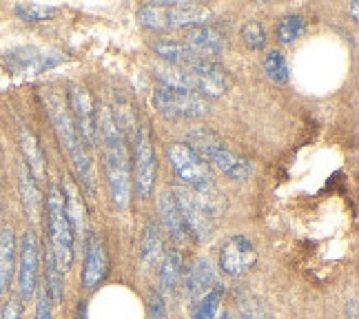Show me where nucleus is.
<instances>
[{"instance_id": "6ab92c4d", "label": "nucleus", "mask_w": 359, "mask_h": 319, "mask_svg": "<svg viewBox=\"0 0 359 319\" xmlns=\"http://www.w3.org/2000/svg\"><path fill=\"white\" fill-rule=\"evenodd\" d=\"M62 196H65V209H67L69 224H72V231H74V240L82 242V238H85V231H87V209H85V202H82L78 189L72 182H65Z\"/></svg>"}, {"instance_id": "0eeeda50", "label": "nucleus", "mask_w": 359, "mask_h": 319, "mask_svg": "<svg viewBox=\"0 0 359 319\" xmlns=\"http://www.w3.org/2000/svg\"><path fill=\"white\" fill-rule=\"evenodd\" d=\"M154 104L158 114L167 120H198L211 111V104L198 93L158 87L154 91Z\"/></svg>"}, {"instance_id": "cd10ccee", "label": "nucleus", "mask_w": 359, "mask_h": 319, "mask_svg": "<svg viewBox=\"0 0 359 319\" xmlns=\"http://www.w3.org/2000/svg\"><path fill=\"white\" fill-rule=\"evenodd\" d=\"M60 9L58 7H51V5H38V3H20L13 7V13L25 20V22H43L56 16Z\"/></svg>"}, {"instance_id": "b1692460", "label": "nucleus", "mask_w": 359, "mask_h": 319, "mask_svg": "<svg viewBox=\"0 0 359 319\" xmlns=\"http://www.w3.org/2000/svg\"><path fill=\"white\" fill-rule=\"evenodd\" d=\"M20 149H22V154H25V164H27V169L32 171V175L36 179L45 177V173H47L45 156H43V151H40V144L36 140V135L27 127H20Z\"/></svg>"}, {"instance_id": "dca6fc26", "label": "nucleus", "mask_w": 359, "mask_h": 319, "mask_svg": "<svg viewBox=\"0 0 359 319\" xmlns=\"http://www.w3.org/2000/svg\"><path fill=\"white\" fill-rule=\"evenodd\" d=\"M182 284L187 290V297L198 301L200 297L209 293V290L219 286V280H217V275H215L209 259H196L191 264V269H184Z\"/></svg>"}, {"instance_id": "423d86ee", "label": "nucleus", "mask_w": 359, "mask_h": 319, "mask_svg": "<svg viewBox=\"0 0 359 319\" xmlns=\"http://www.w3.org/2000/svg\"><path fill=\"white\" fill-rule=\"evenodd\" d=\"M167 158L175 173V177L182 182L187 189L196 193H213V175L209 164H206L196 151H191L184 142H173L167 147Z\"/></svg>"}, {"instance_id": "f8f14e48", "label": "nucleus", "mask_w": 359, "mask_h": 319, "mask_svg": "<svg viewBox=\"0 0 359 319\" xmlns=\"http://www.w3.org/2000/svg\"><path fill=\"white\" fill-rule=\"evenodd\" d=\"M45 102H47V111H49L53 129H56V133H58V140L69 151V156L74 158L76 154H80V151L85 149V144H82L80 137H78L76 124H74V118H72V111H69L65 100L60 98V95H56V93H47Z\"/></svg>"}, {"instance_id": "9b49d317", "label": "nucleus", "mask_w": 359, "mask_h": 319, "mask_svg": "<svg viewBox=\"0 0 359 319\" xmlns=\"http://www.w3.org/2000/svg\"><path fill=\"white\" fill-rule=\"evenodd\" d=\"M69 107H72V118L80 142L89 151L95 144V140H98V135H95V109L89 91L78 85L72 87V91H69Z\"/></svg>"}, {"instance_id": "412c9836", "label": "nucleus", "mask_w": 359, "mask_h": 319, "mask_svg": "<svg viewBox=\"0 0 359 319\" xmlns=\"http://www.w3.org/2000/svg\"><path fill=\"white\" fill-rule=\"evenodd\" d=\"M16 233L13 229H3L0 231V295L11 284L13 271H16Z\"/></svg>"}, {"instance_id": "72a5a7b5", "label": "nucleus", "mask_w": 359, "mask_h": 319, "mask_svg": "<svg viewBox=\"0 0 359 319\" xmlns=\"http://www.w3.org/2000/svg\"><path fill=\"white\" fill-rule=\"evenodd\" d=\"M36 319H53V304L47 295V290L43 288L38 293V301H36Z\"/></svg>"}, {"instance_id": "473e14b6", "label": "nucleus", "mask_w": 359, "mask_h": 319, "mask_svg": "<svg viewBox=\"0 0 359 319\" xmlns=\"http://www.w3.org/2000/svg\"><path fill=\"white\" fill-rule=\"evenodd\" d=\"M242 319H273V317L257 299H246L242 304Z\"/></svg>"}, {"instance_id": "9d476101", "label": "nucleus", "mask_w": 359, "mask_h": 319, "mask_svg": "<svg viewBox=\"0 0 359 319\" xmlns=\"http://www.w3.org/2000/svg\"><path fill=\"white\" fill-rule=\"evenodd\" d=\"M257 262V251L253 242L246 235H233L222 246L219 253V269L229 277H240L246 271H251Z\"/></svg>"}, {"instance_id": "f704fd0d", "label": "nucleus", "mask_w": 359, "mask_h": 319, "mask_svg": "<svg viewBox=\"0 0 359 319\" xmlns=\"http://www.w3.org/2000/svg\"><path fill=\"white\" fill-rule=\"evenodd\" d=\"M0 319H22V304H20V297H11L3 313H0Z\"/></svg>"}, {"instance_id": "2eb2a0df", "label": "nucleus", "mask_w": 359, "mask_h": 319, "mask_svg": "<svg viewBox=\"0 0 359 319\" xmlns=\"http://www.w3.org/2000/svg\"><path fill=\"white\" fill-rule=\"evenodd\" d=\"M184 43L200 53L202 58H217L226 51V36L217 29L213 25H200V27H191L187 29V38Z\"/></svg>"}, {"instance_id": "ddd939ff", "label": "nucleus", "mask_w": 359, "mask_h": 319, "mask_svg": "<svg viewBox=\"0 0 359 319\" xmlns=\"http://www.w3.org/2000/svg\"><path fill=\"white\" fill-rule=\"evenodd\" d=\"M109 273V253L100 233H89L85 240V266H82V286L93 290Z\"/></svg>"}, {"instance_id": "1a4fd4ad", "label": "nucleus", "mask_w": 359, "mask_h": 319, "mask_svg": "<svg viewBox=\"0 0 359 319\" xmlns=\"http://www.w3.org/2000/svg\"><path fill=\"white\" fill-rule=\"evenodd\" d=\"M135 191L142 200H149L156 186V151H154V140L147 127L137 131L135 137Z\"/></svg>"}, {"instance_id": "f3484780", "label": "nucleus", "mask_w": 359, "mask_h": 319, "mask_svg": "<svg viewBox=\"0 0 359 319\" xmlns=\"http://www.w3.org/2000/svg\"><path fill=\"white\" fill-rule=\"evenodd\" d=\"M154 53L160 60L167 62V67H191L193 62H198L202 55L193 51L184 40H175V38H160L154 45Z\"/></svg>"}, {"instance_id": "aec40b11", "label": "nucleus", "mask_w": 359, "mask_h": 319, "mask_svg": "<svg viewBox=\"0 0 359 319\" xmlns=\"http://www.w3.org/2000/svg\"><path fill=\"white\" fill-rule=\"evenodd\" d=\"M18 189H20V202H22V209H25L27 217L32 222H38L40 211H43V198H40L36 177L32 175L29 169H27V164H22L18 171Z\"/></svg>"}, {"instance_id": "a878e982", "label": "nucleus", "mask_w": 359, "mask_h": 319, "mask_svg": "<svg viewBox=\"0 0 359 319\" xmlns=\"http://www.w3.org/2000/svg\"><path fill=\"white\" fill-rule=\"evenodd\" d=\"M45 290L51 299L53 306H58L65 295V273L60 271L56 257H53L51 248L47 246L45 251Z\"/></svg>"}, {"instance_id": "7ed1b4c3", "label": "nucleus", "mask_w": 359, "mask_h": 319, "mask_svg": "<svg viewBox=\"0 0 359 319\" xmlns=\"http://www.w3.org/2000/svg\"><path fill=\"white\" fill-rule=\"evenodd\" d=\"M137 20L154 32L191 29V27L211 25V9L200 3H187V0H156V3L140 7Z\"/></svg>"}, {"instance_id": "393cba45", "label": "nucleus", "mask_w": 359, "mask_h": 319, "mask_svg": "<svg viewBox=\"0 0 359 319\" xmlns=\"http://www.w3.org/2000/svg\"><path fill=\"white\" fill-rule=\"evenodd\" d=\"M164 246H162V235H160V226L156 222H149L142 233V242H140V255L147 269H156L160 266V262L164 257Z\"/></svg>"}, {"instance_id": "58836bf2", "label": "nucleus", "mask_w": 359, "mask_h": 319, "mask_svg": "<svg viewBox=\"0 0 359 319\" xmlns=\"http://www.w3.org/2000/svg\"><path fill=\"white\" fill-rule=\"evenodd\" d=\"M215 319H238V317L233 315V313H222V315H217Z\"/></svg>"}, {"instance_id": "bb28decb", "label": "nucleus", "mask_w": 359, "mask_h": 319, "mask_svg": "<svg viewBox=\"0 0 359 319\" xmlns=\"http://www.w3.org/2000/svg\"><path fill=\"white\" fill-rule=\"evenodd\" d=\"M224 297V286H215L193 306V319H215L219 315V304Z\"/></svg>"}, {"instance_id": "6e6552de", "label": "nucleus", "mask_w": 359, "mask_h": 319, "mask_svg": "<svg viewBox=\"0 0 359 319\" xmlns=\"http://www.w3.org/2000/svg\"><path fill=\"white\" fill-rule=\"evenodd\" d=\"M0 60H3V67L13 76H36V74H43L47 69L65 62V55L47 53L38 47L22 45V47L7 49L3 55H0Z\"/></svg>"}, {"instance_id": "4be33fe9", "label": "nucleus", "mask_w": 359, "mask_h": 319, "mask_svg": "<svg viewBox=\"0 0 359 319\" xmlns=\"http://www.w3.org/2000/svg\"><path fill=\"white\" fill-rule=\"evenodd\" d=\"M211 164H215L219 171H222L226 177L236 179V182H242V179H248V175H251V162L240 158L238 154H233V151L229 147L219 149L217 154L209 160Z\"/></svg>"}, {"instance_id": "f257e3e1", "label": "nucleus", "mask_w": 359, "mask_h": 319, "mask_svg": "<svg viewBox=\"0 0 359 319\" xmlns=\"http://www.w3.org/2000/svg\"><path fill=\"white\" fill-rule=\"evenodd\" d=\"M95 135H100L102 151H104V169L109 177V191H111L114 204L124 209L131 200V166L127 142L118 129L114 114L109 107H100L95 111Z\"/></svg>"}, {"instance_id": "c9c22d12", "label": "nucleus", "mask_w": 359, "mask_h": 319, "mask_svg": "<svg viewBox=\"0 0 359 319\" xmlns=\"http://www.w3.org/2000/svg\"><path fill=\"white\" fill-rule=\"evenodd\" d=\"M87 315H89L87 301H80V304H78V308H76V317H74V319H87Z\"/></svg>"}, {"instance_id": "5701e85b", "label": "nucleus", "mask_w": 359, "mask_h": 319, "mask_svg": "<svg viewBox=\"0 0 359 319\" xmlns=\"http://www.w3.org/2000/svg\"><path fill=\"white\" fill-rule=\"evenodd\" d=\"M182 275H184V262L180 251H169L164 253L160 262V290L164 295H171L173 290L182 284Z\"/></svg>"}, {"instance_id": "c85d7f7f", "label": "nucleus", "mask_w": 359, "mask_h": 319, "mask_svg": "<svg viewBox=\"0 0 359 319\" xmlns=\"http://www.w3.org/2000/svg\"><path fill=\"white\" fill-rule=\"evenodd\" d=\"M264 72L275 82V85H286V82H288V62H286L282 51L273 49V51L266 53V58H264Z\"/></svg>"}, {"instance_id": "7c9ffc66", "label": "nucleus", "mask_w": 359, "mask_h": 319, "mask_svg": "<svg viewBox=\"0 0 359 319\" xmlns=\"http://www.w3.org/2000/svg\"><path fill=\"white\" fill-rule=\"evenodd\" d=\"M242 40L251 51H259L266 45V29L259 20H248L242 27Z\"/></svg>"}, {"instance_id": "39448f33", "label": "nucleus", "mask_w": 359, "mask_h": 319, "mask_svg": "<svg viewBox=\"0 0 359 319\" xmlns=\"http://www.w3.org/2000/svg\"><path fill=\"white\" fill-rule=\"evenodd\" d=\"M47 213H49V248L56 257L62 273H67L74 264V231L69 224L65 196L60 186H51L47 198Z\"/></svg>"}, {"instance_id": "4468645a", "label": "nucleus", "mask_w": 359, "mask_h": 319, "mask_svg": "<svg viewBox=\"0 0 359 319\" xmlns=\"http://www.w3.org/2000/svg\"><path fill=\"white\" fill-rule=\"evenodd\" d=\"M38 238L34 231H27L20 242V262H18V290L20 299H29L38 288Z\"/></svg>"}, {"instance_id": "4c0bfd02", "label": "nucleus", "mask_w": 359, "mask_h": 319, "mask_svg": "<svg viewBox=\"0 0 359 319\" xmlns=\"http://www.w3.org/2000/svg\"><path fill=\"white\" fill-rule=\"evenodd\" d=\"M357 9H359V5L357 3H351V16H353L355 22H357Z\"/></svg>"}, {"instance_id": "a211bd4d", "label": "nucleus", "mask_w": 359, "mask_h": 319, "mask_svg": "<svg viewBox=\"0 0 359 319\" xmlns=\"http://www.w3.org/2000/svg\"><path fill=\"white\" fill-rule=\"evenodd\" d=\"M160 219H162V226L167 229V233L175 242H184L189 238V231L184 226V219L182 213H180V206L177 200L173 196V189L171 191H164L160 196Z\"/></svg>"}, {"instance_id": "e433bc0d", "label": "nucleus", "mask_w": 359, "mask_h": 319, "mask_svg": "<svg viewBox=\"0 0 359 319\" xmlns=\"http://www.w3.org/2000/svg\"><path fill=\"white\" fill-rule=\"evenodd\" d=\"M348 308H351V319H357V299H351ZM348 308H346V311H348Z\"/></svg>"}, {"instance_id": "2f4dec72", "label": "nucleus", "mask_w": 359, "mask_h": 319, "mask_svg": "<svg viewBox=\"0 0 359 319\" xmlns=\"http://www.w3.org/2000/svg\"><path fill=\"white\" fill-rule=\"evenodd\" d=\"M147 319H169L167 301H164L160 290H151L147 297Z\"/></svg>"}, {"instance_id": "20e7f679", "label": "nucleus", "mask_w": 359, "mask_h": 319, "mask_svg": "<svg viewBox=\"0 0 359 319\" xmlns=\"http://www.w3.org/2000/svg\"><path fill=\"white\" fill-rule=\"evenodd\" d=\"M213 193H196L187 186L173 189L180 213H182V219H184V226L191 238H196L200 242L211 240L213 229H215L217 209L213 202Z\"/></svg>"}, {"instance_id": "f03ea898", "label": "nucleus", "mask_w": 359, "mask_h": 319, "mask_svg": "<svg viewBox=\"0 0 359 319\" xmlns=\"http://www.w3.org/2000/svg\"><path fill=\"white\" fill-rule=\"evenodd\" d=\"M156 78L160 80V87L198 93L202 98H219L231 87V78L226 74V69L209 58H200L187 69L160 67L156 69Z\"/></svg>"}, {"instance_id": "c756f323", "label": "nucleus", "mask_w": 359, "mask_h": 319, "mask_svg": "<svg viewBox=\"0 0 359 319\" xmlns=\"http://www.w3.org/2000/svg\"><path fill=\"white\" fill-rule=\"evenodd\" d=\"M302 34H304V18L297 16V13H288L278 25V40L282 45H293Z\"/></svg>"}]
</instances>
